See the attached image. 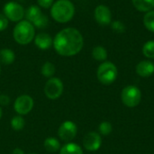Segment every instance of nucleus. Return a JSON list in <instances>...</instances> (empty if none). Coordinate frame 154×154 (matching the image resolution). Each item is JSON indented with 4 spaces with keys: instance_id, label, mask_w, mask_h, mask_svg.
<instances>
[{
    "instance_id": "13",
    "label": "nucleus",
    "mask_w": 154,
    "mask_h": 154,
    "mask_svg": "<svg viewBox=\"0 0 154 154\" xmlns=\"http://www.w3.org/2000/svg\"><path fill=\"white\" fill-rule=\"evenodd\" d=\"M33 42L35 46L42 51L49 50L53 44V39L47 32H40L36 34Z\"/></svg>"
},
{
    "instance_id": "3",
    "label": "nucleus",
    "mask_w": 154,
    "mask_h": 154,
    "mask_svg": "<svg viewBox=\"0 0 154 154\" xmlns=\"http://www.w3.org/2000/svg\"><path fill=\"white\" fill-rule=\"evenodd\" d=\"M14 40L20 45L31 43L35 37V27L27 20L18 22L13 30Z\"/></svg>"
},
{
    "instance_id": "27",
    "label": "nucleus",
    "mask_w": 154,
    "mask_h": 154,
    "mask_svg": "<svg viewBox=\"0 0 154 154\" xmlns=\"http://www.w3.org/2000/svg\"><path fill=\"white\" fill-rule=\"evenodd\" d=\"M9 21L4 14H0V32L5 31L8 26Z\"/></svg>"
},
{
    "instance_id": "19",
    "label": "nucleus",
    "mask_w": 154,
    "mask_h": 154,
    "mask_svg": "<svg viewBox=\"0 0 154 154\" xmlns=\"http://www.w3.org/2000/svg\"><path fill=\"white\" fill-rule=\"evenodd\" d=\"M92 57L97 61H106L107 59V51L103 46H96L92 50Z\"/></svg>"
},
{
    "instance_id": "21",
    "label": "nucleus",
    "mask_w": 154,
    "mask_h": 154,
    "mask_svg": "<svg viewBox=\"0 0 154 154\" xmlns=\"http://www.w3.org/2000/svg\"><path fill=\"white\" fill-rule=\"evenodd\" d=\"M11 127L14 131H21L24 128L25 126V121L22 116H15L11 119L10 122Z\"/></svg>"
},
{
    "instance_id": "2",
    "label": "nucleus",
    "mask_w": 154,
    "mask_h": 154,
    "mask_svg": "<svg viewBox=\"0 0 154 154\" xmlns=\"http://www.w3.org/2000/svg\"><path fill=\"white\" fill-rule=\"evenodd\" d=\"M75 14V6L70 0H57L51 7V18L59 23H69Z\"/></svg>"
},
{
    "instance_id": "24",
    "label": "nucleus",
    "mask_w": 154,
    "mask_h": 154,
    "mask_svg": "<svg viewBox=\"0 0 154 154\" xmlns=\"http://www.w3.org/2000/svg\"><path fill=\"white\" fill-rule=\"evenodd\" d=\"M98 131L102 135H109L113 131L112 124L107 121L102 122L98 126Z\"/></svg>"
},
{
    "instance_id": "8",
    "label": "nucleus",
    "mask_w": 154,
    "mask_h": 154,
    "mask_svg": "<svg viewBox=\"0 0 154 154\" xmlns=\"http://www.w3.org/2000/svg\"><path fill=\"white\" fill-rule=\"evenodd\" d=\"M64 90V85L60 79L52 77L49 79L44 86V94L47 98L55 100L60 97Z\"/></svg>"
},
{
    "instance_id": "20",
    "label": "nucleus",
    "mask_w": 154,
    "mask_h": 154,
    "mask_svg": "<svg viewBox=\"0 0 154 154\" xmlns=\"http://www.w3.org/2000/svg\"><path fill=\"white\" fill-rule=\"evenodd\" d=\"M56 72V68L54 66V64L51 61H46L45 63H43V65L41 68V73L43 77L51 79L53 77V75Z\"/></svg>"
},
{
    "instance_id": "23",
    "label": "nucleus",
    "mask_w": 154,
    "mask_h": 154,
    "mask_svg": "<svg viewBox=\"0 0 154 154\" xmlns=\"http://www.w3.org/2000/svg\"><path fill=\"white\" fill-rule=\"evenodd\" d=\"M143 53L148 59H154V41H149L143 45Z\"/></svg>"
},
{
    "instance_id": "1",
    "label": "nucleus",
    "mask_w": 154,
    "mask_h": 154,
    "mask_svg": "<svg viewBox=\"0 0 154 154\" xmlns=\"http://www.w3.org/2000/svg\"><path fill=\"white\" fill-rule=\"evenodd\" d=\"M55 51L63 57H72L80 52L84 46L81 32L73 27L60 30L53 38L52 44Z\"/></svg>"
},
{
    "instance_id": "17",
    "label": "nucleus",
    "mask_w": 154,
    "mask_h": 154,
    "mask_svg": "<svg viewBox=\"0 0 154 154\" xmlns=\"http://www.w3.org/2000/svg\"><path fill=\"white\" fill-rule=\"evenodd\" d=\"M15 60L14 52L9 48L0 50V61L5 65H11Z\"/></svg>"
},
{
    "instance_id": "16",
    "label": "nucleus",
    "mask_w": 154,
    "mask_h": 154,
    "mask_svg": "<svg viewBox=\"0 0 154 154\" xmlns=\"http://www.w3.org/2000/svg\"><path fill=\"white\" fill-rule=\"evenodd\" d=\"M43 146L45 148V150L48 152H57L58 151L60 150V143L59 142V140L55 137H48L45 139L44 143H43Z\"/></svg>"
},
{
    "instance_id": "30",
    "label": "nucleus",
    "mask_w": 154,
    "mask_h": 154,
    "mask_svg": "<svg viewBox=\"0 0 154 154\" xmlns=\"http://www.w3.org/2000/svg\"><path fill=\"white\" fill-rule=\"evenodd\" d=\"M2 116H3V111H2V107L0 106V119L2 118Z\"/></svg>"
},
{
    "instance_id": "32",
    "label": "nucleus",
    "mask_w": 154,
    "mask_h": 154,
    "mask_svg": "<svg viewBox=\"0 0 154 154\" xmlns=\"http://www.w3.org/2000/svg\"><path fill=\"white\" fill-rule=\"evenodd\" d=\"M29 154H36V153H29Z\"/></svg>"
},
{
    "instance_id": "26",
    "label": "nucleus",
    "mask_w": 154,
    "mask_h": 154,
    "mask_svg": "<svg viewBox=\"0 0 154 154\" xmlns=\"http://www.w3.org/2000/svg\"><path fill=\"white\" fill-rule=\"evenodd\" d=\"M54 0H37V4L41 8L43 9H49L53 5Z\"/></svg>"
},
{
    "instance_id": "28",
    "label": "nucleus",
    "mask_w": 154,
    "mask_h": 154,
    "mask_svg": "<svg viewBox=\"0 0 154 154\" xmlns=\"http://www.w3.org/2000/svg\"><path fill=\"white\" fill-rule=\"evenodd\" d=\"M10 103V98L7 95L5 94H1L0 95V106H8Z\"/></svg>"
},
{
    "instance_id": "29",
    "label": "nucleus",
    "mask_w": 154,
    "mask_h": 154,
    "mask_svg": "<svg viewBox=\"0 0 154 154\" xmlns=\"http://www.w3.org/2000/svg\"><path fill=\"white\" fill-rule=\"evenodd\" d=\"M12 154H24V152L20 148H14L12 152Z\"/></svg>"
},
{
    "instance_id": "15",
    "label": "nucleus",
    "mask_w": 154,
    "mask_h": 154,
    "mask_svg": "<svg viewBox=\"0 0 154 154\" xmlns=\"http://www.w3.org/2000/svg\"><path fill=\"white\" fill-rule=\"evenodd\" d=\"M134 6L140 12H149L154 8V0H132Z\"/></svg>"
},
{
    "instance_id": "10",
    "label": "nucleus",
    "mask_w": 154,
    "mask_h": 154,
    "mask_svg": "<svg viewBox=\"0 0 154 154\" xmlns=\"http://www.w3.org/2000/svg\"><path fill=\"white\" fill-rule=\"evenodd\" d=\"M77 133H78L77 125L69 120L63 122L60 125L58 130L59 138L66 143H69L70 141H72L76 137Z\"/></svg>"
},
{
    "instance_id": "12",
    "label": "nucleus",
    "mask_w": 154,
    "mask_h": 154,
    "mask_svg": "<svg viewBox=\"0 0 154 154\" xmlns=\"http://www.w3.org/2000/svg\"><path fill=\"white\" fill-rule=\"evenodd\" d=\"M94 16L97 21L101 25L110 24L112 22V14L110 9L105 5H99L95 8Z\"/></svg>"
},
{
    "instance_id": "18",
    "label": "nucleus",
    "mask_w": 154,
    "mask_h": 154,
    "mask_svg": "<svg viewBox=\"0 0 154 154\" xmlns=\"http://www.w3.org/2000/svg\"><path fill=\"white\" fill-rule=\"evenodd\" d=\"M60 154H83V150L79 144L69 142L60 148Z\"/></svg>"
},
{
    "instance_id": "4",
    "label": "nucleus",
    "mask_w": 154,
    "mask_h": 154,
    "mask_svg": "<svg viewBox=\"0 0 154 154\" xmlns=\"http://www.w3.org/2000/svg\"><path fill=\"white\" fill-rule=\"evenodd\" d=\"M118 70L116 66L110 61L102 62L97 71V77L99 82L103 85H111L117 78Z\"/></svg>"
},
{
    "instance_id": "7",
    "label": "nucleus",
    "mask_w": 154,
    "mask_h": 154,
    "mask_svg": "<svg viewBox=\"0 0 154 154\" xmlns=\"http://www.w3.org/2000/svg\"><path fill=\"white\" fill-rule=\"evenodd\" d=\"M121 98L125 106L128 107H135L142 100V92L137 87L130 85L124 88L121 93Z\"/></svg>"
},
{
    "instance_id": "5",
    "label": "nucleus",
    "mask_w": 154,
    "mask_h": 154,
    "mask_svg": "<svg viewBox=\"0 0 154 154\" xmlns=\"http://www.w3.org/2000/svg\"><path fill=\"white\" fill-rule=\"evenodd\" d=\"M25 20L30 22L35 28H44L49 23V19L38 5H32L25 10Z\"/></svg>"
},
{
    "instance_id": "11",
    "label": "nucleus",
    "mask_w": 154,
    "mask_h": 154,
    "mask_svg": "<svg viewBox=\"0 0 154 154\" xmlns=\"http://www.w3.org/2000/svg\"><path fill=\"white\" fill-rule=\"evenodd\" d=\"M102 145V139L98 133L89 132L83 139V146L88 152H96Z\"/></svg>"
},
{
    "instance_id": "31",
    "label": "nucleus",
    "mask_w": 154,
    "mask_h": 154,
    "mask_svg": "<svg viewBox=\"0 0 154 154\" xmlns=\"http://www.w3.org/2000/svg\"><path fill=\"white\" fill-rule=\"evenodd\" d=\"M0 73H1V66H0Z\"/></svg>"
},
{
    "instance_id": "6",
    "label": "nucleus",
    "mask_w": 154,
    "mask_h": 154,
    "mask_svg": "<svg viewBox=\"0 0 154 154\" xmlns=\"http://www.w3.org/2000/svg\"><path fill=\"white\" fill-rule=\"evenodd\" d=\"M3 13L8 21L17 23L18 22L23 20L25 15V9L21 4L14 1H9L5 4Z\"/></svg>"
},
{
    "instance_id": "22",
    "label": "nucleus",
    "mask_w": 154,
    "mask_h": 154,
    "mask_svg": "<svg viewBox=\"0 0 154 154\" xmlns=\"http://www.w3.org/2000/svg\"><path fill=\"white\" fill-rule=\"evenodd\" d=\"M143 24L147 30L154 32V11H149L143 17Z\"/></svg>"
},
{
    "instance_id": "25",
    "label": "nucleus",
    "mask_w": 154,
    "mask_h": 154,
    "mask_svg": "<svg viewBox=\"0 0 154 154\" xmlns=\"http://www.w3.org/2000/svg\"><path fill=\"white\" fill-rule=\"evenodd\" d=\"M111 26H112V29L115 32H118V33H123V32H125V26L121 21H114V22H112Z\"/></svg>"
},
{
    "instance_id": "14",
    "label": "nucleus",
    "mask_w": 154,
    "mask_h": 154,
    "mask_svg": "<svg viewBox=\"0 0 154 154\" xmlns=\"http://www.w3.org/2000/svg\"><path fill=\"white\" fill-rule=\"evenodd\" d=\"M137 75L142 78H148L154 73V63L151 60H142L135 68Z\"/></svg>"
},
{
    "instance_id": "9",
    "label": "nucleus",
    "mask_w": 154,
    "mask_h": 154,
    "mask_svg": "<svg viewBox=\"0 0 154 154\" xmlns=\"http://www.w3.org/2000/svg\"><path fill=\"white\" fill-rule=\"evenodd\" d=\"M33 99L29 95L19 96L14 104V109L19 116H25L29 114L33 108Z\"/></svg>"
}]
</instances>
